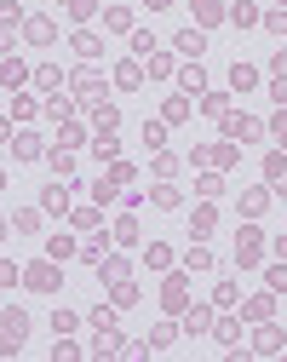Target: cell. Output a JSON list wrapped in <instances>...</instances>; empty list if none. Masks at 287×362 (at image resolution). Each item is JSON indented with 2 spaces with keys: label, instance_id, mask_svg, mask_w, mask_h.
Segmentation results:
<instances>
[{
  "label": "cell",
  "instance_id": "6da1fadb",
  "mask_svg": "<svg viewBox=\"0 0 287 362\" xmlns=\"http://www.w3.org/2000/svg\"><path fill=\"white\" fill-rule=\"evenodd\" d=\"M23 339H29V316L18 305H6V310H0V356H18Z\"/></svg>",
  "mask_w": 287,
  "mask_h": 362
},
{
  "label": "cell",
  "instance_id": "7a4b0ae2",
  "mask_svg": "<svg viewBox=\"0 0 287 362\" xmlns=\"http://www.w3.org/2000/svg\"><path fill=\"white\" fill-rule=\"evenodd\" d=\"M23 282H29L35 293H58L64 270H58V259H35V264H23Z\"/></svg>",
  "mask_w": 287,
  "mask_h": 362
},
{
  "label": "cell",
  "instance_id": "3957f363",
  "mask_svg": "<svg viewBox=\"0 0 287 362\" xmlns=\"http://www.w3.org/2000/svg\"><path fill=\"white\" fill-rule=\"evenodd\" d=\"M218 121H224V139H230V144H253L259 132H264V127H259L253 115H230V110H224Z\"/></svg>",
  "mask_w": 287,
  "mask_h": 362
},
{
  "label": "cell",
  "instance_id": "277c9868",
  "mask_svg": "<svg viewBox=\"0 0 287 362\" xmlns=\"http://www.w3.org/2000/svg\"><path fill=\"white\" fill-rule=\"evenodd\" d=\"M259 253H264V230H253V224H247V230H235V264H259Z\"/></svg>",
  "mask_w": 287,
  "mask_h": 362
},
{
  "label": "cell",
  "instance_id": "5b68a950",
  "mask_svg": "<svg viewBox=\"0 0 287 362\" xmlns=\"http://www.w3.org/2000/svg\"><path fill=\"white\" fill-rule=\"evenodd\" d=\"M69 93H75L81 104H92V98L104 93V75H98V69H75V75H69Z\"/></svg>",
  "mask_w": 287,
  "mask_h": 362
},
{
  "label": "cell",
  "instance_id": "8992f818",
  "mask_svg": "<svg viewBox=\"0 0 287 362\" xmlns=\"http://www.w3.org/2000/svg\"><path fill=\"white\" fill-rule=\"evenodd\" d=\"M12 156H18V161H40V156H46L40 132H29V127H23V132H12Z\"/></svg>",
  "mask_w": 287,
  "mask_h": 362
},
{
  "label": "cell",
  "instance_id": "52a82bcc",
  "mask_svg": "<svg viewBox=\"0 0 287 362\" xmlns=\"http://www.w3.org/2000/svg\"><path fill=\"white\" fill-rule=\"evenodd\" d=\"M172 47H178L184 58H201V52H207V29H196V23L178 29V35H172Z\"/></svg>",
  "mask_w": 287,
  "mask_h": 362
},
{
  "label": "cell",
  "instance_id": "ba28073f",
  "mask_svg": "<svg viewBox=\"0 0 287 362\" xmlns=\"http://www.w3.org/2000/svg\"><path fill=\"white\" fill-rule=\"evenodd\" d=\"M23 35H29V47H52V40H58V23H52V18H23Z\"/></svg>",
  "mask_w": 287,
  "mask_h": 362
},
{
  "label": "cell",
  "instance_id": "9c48e42d",
  "mask_svg": "<svg viewBox=\"0 0 287 362\" xmlns=\"http://www.w3.org/2000/svg\"><path fill=\"white\" fill-rule=\"evenodd\" d=\"M184 334H207L213 328V305H184V322H178Z\"/></svg>",
  "mask_w": 287,
  "mask_h": 362
},
{
  "label": "cell",
  "instance_id": "30bf717a",
  "mask_svg": "<svg viewBox=\"0 0 287 362\" xmlns=\"http://www.w3.org/2000/svg\"><path fill=\"white\" fill-rule=\"evenodd\" d=\"M161 305H167L172 316H184V305H189V282H184V276H172V282H167V293H161Z\"/></svg>",
  "mask_w": 287,
  "mask_h": 362
},
{
  "label": "cell",
  "instance_id": "8fae6325",
  "mask_svg": "<svg viewBox=\"0 0 287 362\" xmlns=\"http://www.w3.org/2000/svg\"><path fill=\"white\" fill-rule=\"evenodd\" d=\"M115 86H121V93H138V86H144V64H138V58H127V64L115 69Z\"/></svg>",
  "mask_w": 287,
  "mask_h": 362
},
{
  "label": "cell",
  "instance_id": "7c38bea8",
  "mask_svg": "<svg viewBox=\"0 0 287 362\" xmlns=\"http://www.w3.org/2000/svg\"><path fill=\"white\" fill-rule=\"evenodd\" d=\"M259 86V69L253 64H230V93H253Z\"/></svg>",
  "mask_w": 287,
  "mask_h": 362
},
{
  "label": "cell",
  "instance_id": "4fadbf2b",
  "mask_svg": "<svg viewBox=\"0 0 287 362\" xmlns=\"http://www.w3.org/2000/svg\"><path fill=\"white\" fill-rule=\"evenodd\" d=\"M184 264H189V276H196V270H201V276H207V270H213L218 259H213V247H207V242H196V247L184 253Z\"/></svg>",
  "mask_w": 287,
  "mask_h": 362
},
{
  "label": "cell",
  "instance_id": "5bb4252c",
  "mask_svg": "<svg viewBox=\"0 0 287 362\" xmlns=\"http://www.w3.org/2000/svg\"><path fill=\"white\" fill-rule=\"evenodd\" d=\"M75 253H81L75 236H64V230H58V236H46V259H58V264H64V259H75Z\"/></svg>",
  "mask_w": 287,
  "mask_h": 362
},
{
  "label": "cell",
  "instance_id": "9a60e30c",
  "mask_svg": "<svg viewBox=\"0 0 287 362\" xmlns=\"http://www.w3.org/2000/svg\"><path fill=\"white\" fill-rule=\"evenodd\" d=\"M69 47H75V52H81V58L92 64V58H98V52H104V40H98V35H92V29H75V40H69Z\"/></svg>",
  "mask_w": 287,
  "mask_h": 362
},
{
  "label": "cell",
  "instance_id": "2e32d148",
  "mask_svg": "<svg viewBox=\"0 0 287 362\" xmlns=\"http://www.w3.org/2000/svg\"><path fill=\"white\" fill-rule=\"evenodd\" d=\"M35 86H40V93H58V86H69V75L52 69V64H40V69H35Z\"/></svg>",
  "mask_w": 287,
  "mask_h": 362
},
{
  "label": "cell",
  "instance_id": "e0dca14e",
  "mask_svg": "<svg viewBox=\"0 0 287 362\" xmlns=\"http://www.w3.org/2000/svg\"><path fill=\"white\" fill-rule=\"evenodd\" d=\"M40 207H46V213H69V190H64V185H46V190H40Z\"/></svg>",
  "mask_w": 287,
  "mask_h": 362
},
{
  "label": "cell",
  "instance_id": "ac0fdd59",
  "mask_svg": "<svg viewBox=\"0 0 287 362\" xmlns=\"http://www.w3.org/2000/svg\"><path fill=\"white\" fill-rule=\"evenodd\" d=\"M110 236H115V247H138V218H132V213L115 218V230H110Z\"/></svg>",
  "mask_w": 287,
  "mask_h": 362
},
{
  "label": "cell",
  "instance_id": "d6986e66",
  "mask_svg": "<svg viewBox=\"0 0 287 362\" xmlns=\"http://www.w3.org/2000/svg\"><path fill=\"white\" fill-rule=\"evenodd\" d=\"M178 86H184V93H207V69H201V64L178 69Z\"/></svg>",
  "mask_w": 287,
  "mask_h": 362
},
{
  "label": "cell",
  "instance_id": "ffe728a7",
  "mask_svg": "<svg viewBox=\"0 0 287 362\" xmlns=\"http://www.w3.org/2000/svg\"><path fill=\"white\" fill-rule=\"evenodd\" d=\"M189 6H196V29H207V23H218V18H224L218 0H189Z\"/></svg>",
  "mask_w": 287,
  "mask_h": 362
},
{
  "label": "cell",
  "instance_id": "44dd1931",
  "mask_svg": "<svg viewBox=\"0 0 287 362\" xmlns=\"http://www.w3.org/2000/svg\"><path fill=\"white\" fill-rule=\"evenodd\" d=\"M35 230H40V213H35V207L12 213V236H35Z\"/></svg>",
  "mask_w": 287,
  "mask_h": 362
},
{
  "label": "cell",
  "instance_id": "7402d4cb",
  "mask_svg": "<svg viewBox=\"0 0 287 362\" xmlns=\"http://www.w3.org/2000/svg\"><path fill=\"white\" fill-rule=\"evenodd\" d=\"M23 81H29V64H18V58L0 64V86H23Z\"/></svg>",
  "mask_w": 287,
  "mask_h": 362
},
{
  "label": "cell",
  "instance_id": "603a6c76",
  "mask_svg": "<svg viewBox=\"0 0 287 362\" xmlns=\"http://www.w3.org/2000/svg\"><path fill=\"white\" fill-rule=\"evenodd\" d=\"M235 299H242V288H235V282H230V276H224V282H218V288H213V310H230V305H235Z\"/></svg>",
  "mask_w": 287,
  "mask_h": 362
},
{
  "label": "cell",
  "instance_id": "cb8c5ba5",
  "mask_svg": "<svg viewBox=\"0 0 287 362\" xmlns=\"http://www.w3.org/2000/svg\"><path fill=\"white\" fill-rule=\"evenodd\" d=\"M75 328H81V316H75L69 305H58V310H52V334H75Z\"/></svg>",
  "mask_w": 287,
  "mask_h": 362
},
{
  "label": "cell",
  "instance_id": "d4e9b609",
  "mask_svg": "<svg viewBox=\"0 0 287 362\" xmlns=\"http://www.w3.org/2000/svg\"><path fill=\"white\" fill-rule=\"evenodd\" d=\"M270 310H276V293H259V299H247V316H253V322H270Z\"/></svg>",
  "mask_w": 287,
  "mask_h": 362
},
{
  "label": "cell",
  "instance_id": "484cf974",
  "mask_svg": "<svg viewBox=\"0 0 287 362\" xmlns=\"http://www.w3.org/2000/svg\"><path fill=\"white\" fill-rule=\"evenodd\" d=\"M264 178H270V185H281V178H287V150L264 156Z\"/></svg>",
  "mask_w": 287,
  "mask_h": 362
},
{
  "label": "cell",
  "instance_id": "4316f807",
  "mask_svg": "<svg viewBox=\"0 0 287 362\" xmlns=\"http://www.w3.org/2000/svg\"><path fill=\"white\" fill-rule=\"evenodd\" d=\"M58 6H64V12L75 18V23H86L92 12H98V0H58Z\"/></svg>",
  "mask_w": 287,
  "mask_h": 362
},
{
  "label": "cell",
  "instance_id": "83f0119b",
  "mask_svg": "<svg viewBox=\"0 0 287 362\" xmlns=\"http://www.w3.org/2000/svg\"><path fill=\"white\" fill-rule=\"evenodd\" d=\"M104 29L127 35V29H132V12H127V6H110V12H104Z\"/></svg>",
  "mask_w": 287,
  "mask_h": 362
},
{
  "label": "cell",
  "instance_id": "f1b7e54d",
  "mask_svg": "<svg viewBox=\"0 0 287 362\" xmlns=\"http://www.w3.org/2000/svg\"><path fill=\"white\" fill-rule=\"evenodd\" d=\"M92 156H98V161H115V156H121V144L110 139V132H98V139H92Z\"/></svg>",
  "mask_w": 287,
  "mask_h": 362
},
{
  "label": "cell",
  "instance_id": "f546056e",
  "mask_svg": "<svg viewBox=\"0 0 287 362\" xmlns=\"http://www.w3.org/2000/svg\"><path fill=\"white\" fill-rule=\"evenodd\" d=\"M230 18L242 23V29H253V23H264V12H259V6H247V0H242V6H230Z\"/></svg>",
  "mask_w": 287,
  "mask_h": 362
},
{
  "label": "cell",
  "instance_id": "4dcf8cb0",
  "mask_svg": "<svg viewBox=\"0 0 287 362\" xmlns=\"http://www.w3.org/2000/svg\"><path fill=\"white\" fill-rule=\"evenodd\" d=\"M264 282H270V293H287V259H276V264L264 270Z\"/></svg>",
  "mask_w": 287,
  "mask_h": 362
},
{
  "label": "cell",
  "instance_id": "1f68e13d",
  "mask_svg": "<svg viewBox=\"0 0 287 362\" xmlns=\"http://www.w3.org/2000/svg\"><path fill=\"white\" fill-rule=\"evenodd\" d=\"M144 144L161 150V144H167V121H144Z\"/></svg>",
  "mask_w": 287,
  "mask_h": 362
},
{
  "label": "cell",
  "instance_id": "d6a6232c",
  "mask_svg": "<svg viewBox=\"0 0 287 362\" xmlns=\"http://www.w3.org/2000/svg\"><path fill=\"white\" fill-rule=\"evenodd\" d=\"M23 23V6L18 0H0V29H18Z\"/></svg>",
  "mask_w": 287,
  "mask_h": 362
},
{
  "label": "cell",
  "instance_id": "836d02e7",
  "mask_svg": "<svg viewBox=\"0 0 287 362\" xmlns=\"http://www.w3.org/2000/svg\"><path fill=\"white\" fill-rule=\"evenodd\" d=\"M196 190L213 202V196H224V178H218V173H201V178H196Z\"/></svg>",
  "mask_w": 287,
  "mask_h": 362
},
{
  "label": "cell",
  "instance_id": "e575fe53",
  "mask_svg": "<svg viewBox=\"0 0 287 362\" xmlns=\"http://www.w3.org/2000/svg\"><path fill=\"white\" fill-rule=\"evenodd\" d=\"M213 339L218 345H235V339H242V322H213Z\"/></svg>",
  "mask_w": 287,
  "mask_h": 362
},
{
  "label": "cell",
  "instance_id": "d590c367",
  "mask_svg": "<svg viewBox=\"0 0 287 362\" xmlns=\"http://www.w3.org/2000/svg\"><path fill=\"white\" fill-rule=\"evenodd\" d=\"M156 47H161V40H156V35H150V29H138V35H132V52H138V58H150V52H156Z\"/></svg>",
  "mask_w": 287,
  "mask_h": 362
},
{
  "label": "cell",
  "instance_id": "8d00e7d4",
  "mask_svg": "<svg viewBox=\"0 0 287 362\" xmlns=\"http://www.w3.org/2000/svg\"><path fill=\"white\" fill-rule=\"evenodd\" d=\"M52 173H58V178H69V173H75V156H69V150H64V144H58V150H52Z\"/></svg>",
  "mask_w": 287,
  "mask_h": 362
},
{
  "label": "cell",
  "instance_id": "74e56055",
  "mask_svg": "<svg viewBox=\"0 0 287 362\" xmlns=\"http://www.w3.org/2000/svg\"><path fill=\"white\" fill-rule=\"evenodd\" d=\"M259 351H264V356H270V351H281V328H270V322H264V328H259Z\"/></svg>",
  "mask_w": 287,
  "mask_h": 362
},
{
  "label": "cell",
  "instance_id": "f35d334b",
  "mask_svg": "<svg viewBox=\"0 0 287 362\" xmlns=\"http://www.w3.org/2000/svg\"><path fill=\"white\" fill-rule=\"evenodd\" d=\"M264 29H270V35H287V6H270V12H264Z\"/></svg>",
  "mask_w": 287,
  "mask_h": 362
},
{
  "label": "cell",
  "instance_id": "ab89813d",
  "mask_svg": "<svg viewBox=\"0 0 287 362\" xmlns=\"http://www.w3.org/2000/svg\"><path fill=\"white\" fill-rule=\"evenodd\" d=\"M92 202H98V207L104 202H121V185H110V178H104V185H92Z\"/></svg>",
  "mask_w": 287,
  "mask_h": 362
},
{
  "label": "cell",
  "instance_id": "60d3db41",
  "mask_svg": "<svg viewBox=\"0 0 287 362\" xmlns=\"http://www.w3.org/2000/svg\"><path fill=\"white\" fill-rule=\"evenodd\" d=\"M12 282H23V264H12V259H0V288H12Z\"/></svg>",
  "mask_w": 287,
  "mask_h": 362
},
{
  "label": "cell",
  "instance_id": "b9f144b4",
  "mask_svg": "<svg viewBox=\"0 0 287 362\" xmlns=\"http://www.w3.org/2000/svg\"><path fill=\"white\" fill-rule=\"evenodd\" d=\"M92 115H98V132H115V127H121V115H115L110 104H98V110H92Z\"/></svg>",
  "mask_w": 287,
  "mask_h": 362
},
{
  "label": "cell",
  "instance_id": "7bdbcfd3",
  "mask_svg": "<svg viewBox=\"0 0 287 362\" xmlns=\"http://www.w3.org/2000/svg\"><path fill=\"white\" fill-rule=\"evenodd\" d=\"M144 259H150V270H167V264H172V253H167L161 242H150V253H144Z\"/></svg>",
  "mask_w": 287,
  "mask_h": 362
},
{
  "label": "cell",
  "instance_id": "ee69618b",
  "mask_svg": "<svg viewBox=\"0 0 287 362\" xmlns=\"http://www.w3.org/2000/svg\"><path fill=\"white\" fill-rule=\"evenodd\" d=\"M150 202H156V207H178V190H172V185H156Z\"/></svg>",
  "mask_w": 287,
  "mask_h": 362
},
{
  "label": "cell",
  "instance_id": "f6af8a7d",
  "mask_svg": "<svg viewBox=\"0 0 287 362\" xmlns=\"http://www.w3.org/2000/svg\"><path fill=\"white\" fill-rule=\"evenodd\" d=\"M264 202H270V196H264V190H247V196H242V213H247V218H253V213H264Z\"/></svg>",
  "mask_w": 287,
  "mask_h": 362
},
{
  "label": "cell",
  "instance_id": "bcb514c9",
  "mask_svg": "<svg viewBox=\"0 0 287 362\" xmlns=\"http://www.w3.org/2000/svg\"><path fill=\"white\" fill-rule=\"evenodd\" d=\"M138 299V288H132V276H115V305H132Z\"/></svg>",
  "mask_w": 287,
  "mask_h": 362
},
{
  "label": "cell",
  "instance_id": "7dc6e473",
  "mask_svg": "<svg viewBox=\"0 0 287 362\" xmlns=\"http://www.w3.org/2000/svg\"><path fill=\"white\" fill-rule=\"evenodd\" d=\"M75 356H81V351L69 345V334H58V345H52V362H75Z\"/></svg>",
  "mask_w": 287,
  "mask_h": 362
},
{
  "label": "cell",
  "instance_id": "c3c4849f",
  "mask_svg": "<svg viewBox=\"0 0 287 362\" xmlns=\"http://www.w3.org/2000/svg\"><path fill=\"white\" fill-rule=\"evenodd\" d=\"M81 259H86V264H104V236H92V242L81 247Z\"/></svg>",
  "mask_w": 287,
  "mask_h": 362
},
{
  "label": "cell",
  "instance_id": "681fc988",
  "mask_svg": "<svg viewBox=\"0 0 287 362\" xmlns=\"http://www.w3.org/2000/svg\"><path fill=\"white\" fill-rule=\"evenodd\" d=\"M207 230H213V207H196V242H207Z\"/></svg>",
  "mask_w": 287,
  "mask_h": 362
},
{
  "label": "cell",
  "instance_id": "f907efd6",
  "mask_svg": "<svg viewBox=\"0 0 287 362\" xmlns=\"http://www.w3.org/2000/svg\"><path fill=\"white\" fill-rule=\"evenodd\" d=\"M270 139H276V150H287V110L270 121Z\"/></svg>",
  "mask_w": 287,
  "mask_h": 362
},
{
  "label": "cell",
  "instance_id": "816d5d0a",
  "mask_svg": "<svg viewBox=\"0 0 287 362\" xmlns=\"http://www.w3.org/2000/svg\"><path fill=\"white\" fill-rule=\"evenodd\" d=\"M75 230H98V207H81L75 213Z\"/></svg>",
  "mask_w": 287,
  "mask_h": 362
},
{
  "label": "cell",
  "instance_id": "f5cc1de1",
  "mask_svg": "<svg viewBox=\"0 0 287 362\" xmlns=\"http://www.w3.org/2000/svg\"><path fill=\"white\" fill-rule=\"evenodd\" d=\"M270 98H276V104L287 110V75H270Z\"/></svg>",
  "mask_w": 287,
  "mask_h": 362
},
{
  "label": "cell",
  "instance_id": "db71d44e",
  "mask_svg": "<svg viewBox=\"0 0 287 362\" xmlns=\"http://www.w3.org/2000/svg\"><path fill=\"white\" fill-rule=\"evenodd\" d=\"M150 75H172V58L167 52H150Z\"/></svg>",
  "mask_w": 287,
  "mask_h": 362
},
{
  "label": "cell",
  "instance_id": "11a10c76",
  "mask_svg": "<svg viewBox=\"0 0 287 362\" xmlns=\"http://www.w3.org/2000/svg\"><path fill=\"white\" fill-rule=\"evenodd\" d=\"M201 110L207 115H224V93H201Z\"/></svg>",
  "mask_w": 287,
  "mask_h": 362
},
{
  "label": "cell",
  "instance_id": "9f6ffc18",
  "mask_svg": "<svg viewBox=\"0 0 287 362\" xmlns=\"http://www.w3.org/2000/svg\"><path fill=\"white\" fill-rule=\"evenodd\" d=\"M184 115H189V98H184V93H178V98H172V104H167V121H184Z\"/></svg>",
  "mask_w": 287,
  "mask_h": 362
},
{
  "label": "cell",
  "instance_id": "6f0895ef",
  "mask_svg": "<svg viewBox=\"0 0 287 362\" xmlns=\"http://www.w3.org/2000/svg\"><path fill=\"white\" fill-rule=\"evenodd\" d=\"M167 345H172V328H167V322H161V328H156V334H150V351H167Z\"/></svg>",
  "mask_w": 287,
  "mask_h": 362
},
{
  "label": "cell",
  "instance_id": "680465c9",
  "mask_svg": "<svg viewBox=\"0 0 287 362\" xmlns=\"http://www.w3.org/2000/svg\"><path fill=\"white\" fill-rule=\"evenodd\" d=\"M0 144H12V121L6 115H0Z\"/></svg>",
  "mask_w": 287,
  "mask_h": 362
},
{
  "label": "cell",
  "instance_id": "91938a15",
  "mask_svg": "<svg viewBox=\"0 0 287 362\" xmlns=\"http://www.w3.org/2000/svg\"><path fill=\"white\" fill-rule=\"evenodd\" d=\"M144 6H150V12H167V6H172V0H144Z\"/></svg>",
  "mask_w": 287,
  "mask_h": 362
},
{
  "label": "cell",
  "instance_id": "94428289",
  "mask_svg": "<svg viewBox=\"0 0 287 362\" xmlns=\"http://www.w3.org/2000/svg\"><path fill=\"white\" fill-rule=\"evenodd\" d=\"M276 259H287V236H276Z\"/></svg>",
  "mask_w": 287,
  "mask_h": 362
},
{
  "label": "cell",
  "instance_id": "6125c7cd",
  "mask_svg": "<svg viewBox=\"0 0 287 362\" xmlns=\"http://www.w3.org/2000/svg\"><path fill=\"white\" fill-rule=\"evenodd\" d=\"M6 230H12V218H0V236H6Z\"/></svg>",
  "mask_w": 287,
  "mask_h": 362
},
{
  "label": "cell",
  "instance_id": "be15d7a7",
  "mask_svg": "<svg viewBox=\"0 0 287 362\" xmlns=\"http://www.w3.org/2000/svg\"><path fill=\"white\" fill-rule=\"evenodd\" d=\"M6 185H12V178H6V173H0V190H6Z\"/></svg>",
  "mask_w": 287,
  "mask_h": 362
}]
</instances>
